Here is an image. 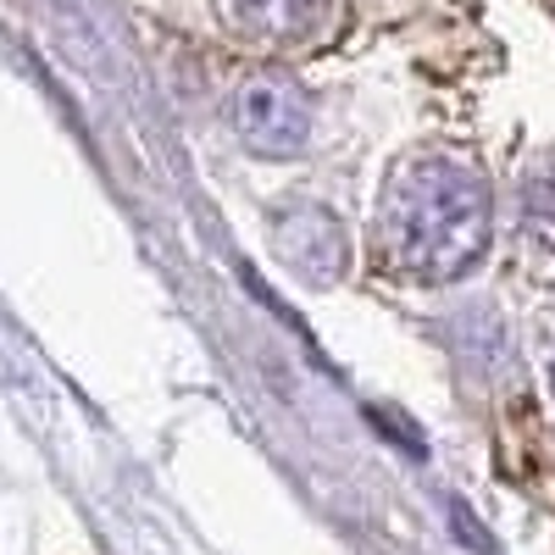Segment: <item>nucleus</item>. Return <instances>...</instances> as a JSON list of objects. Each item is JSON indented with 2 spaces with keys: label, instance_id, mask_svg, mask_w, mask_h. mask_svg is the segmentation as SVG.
Wrapping results in <instances>:
<instances>
[{
  "label": "nucleus",
  "instance_id": "1",
  "mask_svg": "<svg viewBox=\"0 0 555 555\" xmlns=\"http://www.w3.org/2000/svg\"><path fill=\"white\" fill-rule=\"evenodd\" d=\"M378 234L400 272L411 278H461L489 240V195L483 178L455 156L405 162L378 206Z\"/></svg>",
  "mask_w": 555,
  "mask_h": 555
},
{
  "label": "nucleus",
  "instance_id": "2",
  "mask_svg": "<svg viewBox=\"0 0 555 555\" xmlns=\"http://www.w3.org/2000/svg\"><path fill=\"white\" fill-rule=\"evenodd\" d=\"M234 122L245 133V145L261 156H289L306 145L311 133V106L300 95V83L289 73H256L240 101H234Z\"/></svg>",
  "mask_w": 555,
  "mask_h": 555
},
{
  "label": "nucleus",
  "instance_id": "3",
  "mask_svg": "<svg viewBox=\"0 0 555 555\" xmlns=\"http://www.w3.org/2000/svg\"><path fill=\"white\" fill-rule=\"evenodd\" d=\"M278 245L306 278H334L339 272V222L317 206H300L278 217Z\"/></svg>",
  "mask_w": 555,
  "mask_h": 555
},
{
  "label": "nucleus",
  "instance_id": "4",
  "mask_svg": "<svg viewBox=\"0 0 555 555\" xmlns=\"http://www.w3.org/2000/svg\"><path fill=\"white\" fill-rule=\"evenodd\" d=\"M234 7L256 34H272V39L311 34L322 17H328V0H234Z\"/></svg>",
  "mask_w": 555,
  "mask_h": 555
}]
</instances>
